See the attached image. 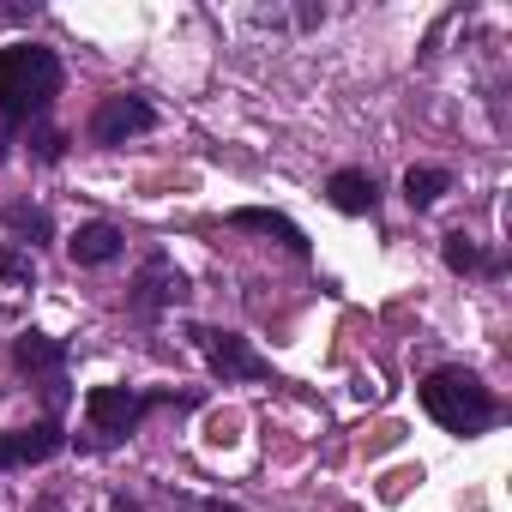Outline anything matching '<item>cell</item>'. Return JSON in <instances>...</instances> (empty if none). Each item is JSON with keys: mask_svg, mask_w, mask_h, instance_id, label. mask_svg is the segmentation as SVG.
Returning a JSON list of instances; mask_svg holds the SVG:
<instances>
[{"mask_svg": "<svg viewBox=\"0 0 512 512\" xmlns=\"http://www.w3.org/2000/svg\"><path fill=\"white\" fill-rule=\"evenodd\" d=\"M61 91V61L55 49L43 43H13V49H0V115L7 121H31L55 103Z\"/></svg>", "mask_w": 512, "mask_h": 512, "instance_id": "cell-1", "label": "cell"}, {"mask_svg": "<svg viewBox=\"0 0 512 512\" xmlns=\"http://www.w3.org/2000/svg\"><path fill=\"white\" fill-rule=\"evenodd\" d=\"M422 410L446 428V434H482L494 422V392L470 374V368H434L422 380Z\"/></svg>", "mask_w": 512, "mask_h": 512, "instance_id": "cell-2", "label": "cell"}, {"mask_svg": "<svg viewBox=\"0 0 512 512\" xmlns=\"http://www.w3.org/2000/svg\"><path fill=\"white\" fill-rule=\"evenodd\" d=\"M145 410H151V398H139V392H127V386H91V392H85V434H91V446L127 440Z\"/></svg>", "mask_w": 512, "mask_h": 512, "instance_id": "cell-3", "label": "cell"}, {"mask_svg": "<svg viewBox=\"0 0 512 512\" xmlns=\"http://www.w3.org/2000/svg\"><path fill=\"white\" fill-rule=\"evenodd\" d=\"M193 338H199V350H205V362H211L217 380H272V362L253 350L241 332H211V326H199Z\"/></svg>", "mask_w": 512, "mask_h": 512, "instance_id": "cell-4", "label": "cell"}, {"mask_svg": "<svg viewBox=\"0 0 512 512\" xmlns=\"http://www.w3.org/2000/svg\"><path fill=\"white\" fill-rule=\"evenodd\" d=\"M151 127H157V115H151L145 97H103L97 115H91V139L97 145H127V139H139Z\"/></svg>", "mask_w": 512, "mask_h": 512, "instance_id": "cell-5", "label": "cell"}, {"mask_svg": "<svg viewBox=\"0 0 512 512\" xmlns=\"http://www.w3.org/2000/svg\"><path fill=\"white\" fill-rule=\"evenodd\" d=\"M187 296V278L163 260V253H151V260L139 266V278H133V296H127V308L139 314V320H151V314H163L169 302H181Z\"/></svg>", "mask_w": 512, "mask_h": 512, "instance_id": "cell-6", "label": "cell"}, {"mask_svg": "<svg viewBox=\"0 0 512 512\" xmlns=\"http://www.w3.org/2000/svg\"><path fill=\"white\" fill-rule=\"evenodd\" d=\"M55 452H61V428L55 422H31V428H7V434H0V470L43 464Z\"/></svg>", "mask_w": 512, "mask_h": 512, "instance_id": "cell-7", "label": "cell"}, {"mask_svg": "<svg viewBox=\"0 0 512 512\" xmlns=\"http://www.w3.org/2000/svg\"><path fill=\"white\" fill-rule=\"evenodd\" d=\"M67 253H73V266H109V260H121V229L115 223H79Z\"/></svg>", "mask_w": 512, "mask_h": 512, "instance_id": "cell-8", "label": "cell"}, {"mask_svg": "<svg viewBox=\"0 0 512 512\" xmlns=\"http://www.w3.org/2000/svg\"><path fill=\"white\" fill-rule=\"evenodd\" d=\"M326 199H332L344 217H368V211H374V199H380V187H374V175H368V169H338V175L326 181Z\"/></svg>", "mask_w": 512, "mask_h": 512, "instance_id": "cell-9", "label": "cell"}, {"mask_svg": "<svg viewBox=\"0 0 512 512\" xmlns=\"http://www.w3.org/2000/svg\"><path fill=\"white\" fill-rule=\"evenodd\" d=\"M13 362H19L25 374H43L49 392H55V386H61V368H67V350H61L55 338H43V332H25V338L13 344Z\"/></svg>", "mask_w": 512, "mask_h": 512, "instance_id": "cell-10", "label": "cell"}, {"mask_svg": "<svg viewBox=\"0 0 512 512\" xmlns=\"http://www.w3.org/2000/svg\"><path fill=\"white\" fill-rule=\"evenodd\" d=\"M235 229H253V235H272V241H284L290 253H308V235L284 217V211H260V205H241L235 217H229Z\"/></svg>", "mask_w": 512, "mask_h": 512, "instance_id": "cell-11", "label": "cell"}, {"mask_svg": "<svg viewBox=\"0 0 512 512\" xmlns=\"http://www.w3.org/2000/svg\"><path fill=\"white\" fill-rule=\"evenodd\" d=\"M446 187H452L446 169H410V175H404V199H410V205H434Z\"/></svg>", "mask_w": 512, "mask_h": 512, "instance_id": "cell-12", "label": "cell"}, {"mask_svg": "<svg viewBox=\"0 0 512 512\" xmlns=\"http://www.w3.org/2000/svg\"><path fill=\"white\" fill-rule=\"evenodd\" d=\"M0 223H7L19 241H31V247H37V241H49V217H43V211H31V205H7V217H0Z\"/></svg>", "mask_w": 512, "mask_h": 512, "instance_id": "cell-13", "label": "cell"}, {"mask_svg": "<svg viewBox=\"0 0 512 512\" xmlns=\"http://www.w3.org/2000/svg\"><path fill=\"white\" fill-rule=\"evenodd\" d=\"M446 266H452V272H488L494 260H482V247L458 229V235H446Z\"/></svg>", "mask_w": 512, "mask_h": 512, "instance_id": "cell-14", "label": "cell"}, {"mask_svg": "<svg viewBox=\"0 0 512 512\" xmlns=\"http://www.w3.org/2000/svg\"><path fill=\"white\" fill-rule=\"evenodd\" d=\"M0 272H7V278H31V260H25V253H0Z\"/></svg>", "mask_w": 512, "mask_h": 512, "instance_id": "cell-15", "label": "cell"}, {"mask_svg": "<svg viewBox=\"0 0 512 512\" xmlns=\"http://www.w3.org/2000/svg\"><path fill=\"white\" fill-rule=\"evenodd\" d=\"M115 512H145L139 500H127V494H115Z\"/></svg>", "mask_w": 512, "mask_h": 512, "instance_id": "cell-16", "label": "cell"}, {"mask_svg": "<svg viewBox=\"0 0 512 512\" xmlns=\"http://www.w3.org/2000/svg\"><path fill=\"white\" fill-rule=\"evenodd\" d=\"M0 145H7V133H0Z\"/></svg>", "mask_w": 512, "mask_h": 512, "instance_id": "cell-17", "label": "cell"}]
</instances>
